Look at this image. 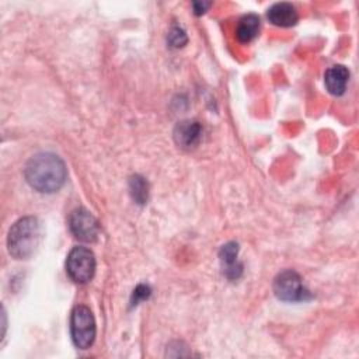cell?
<instances>
[{
	"mask_svg": "<svg viewBox=\"0 0 359 359\" xmlns=\"http://www.w3.org/2000/svg\"><path fill=\"white\" fill-rule=\"evenodd\" d=\"M24 175L27 182L38 192L52 194L65 184L67 170L59 156L53 153H38L28 160Z\"/></svg>",
	"mask_w": 359,
	"mask_h": 359,
	"instance_id": "cell-1",
	"label": "cell"
},
{
	"mask_svg": "<svg viewBox=\"0 0 359 359\" xmlns=\"http://www.w3.org/2000/svg\"><path fill=\"white\" fill-rule=\"evenodd\" d=\"M42 238L41 223L34 216L21 217L8 231L7 247L8 252L17 259L29 258L39 247Z\"/></svg>",
	"mask_w": 359,
	"mask_h": 359,
	"instance_id": "cell-2",
	"label": "cell"
},
{
	"mask_svg": "<svg viewBox=\"0 0 359 359\" xmlns=\"http://www.w3.org/2000/svg\"><path fill=\"white\" fill-rule=\"evenodd\" d=\"M95 320L91 310L83 304L76 306L70 316V335L79 349H87L95 338Z\"/></svg>",
	"mask_w": 359,
	"mask_h": 359,
	"instance_id": "cell-3",
	"label": "cell"
},
{
	"mask_svg": "<svg viewBox=\"0 0 359 359\" xmlns=\"http://www.w3.org/2000/svg\"><path fill=\"white\" fill-rule=\"evenodd\" d=\"M66 272L76 283H87L95 272V258L91 250L74 247L66 259Z\"/></svg>",
	"mask_w": 359,
	"mask_h": 359,
	"instance_id": "cell-4",
	"label": "cell"
},
{
	"mask_svg": "<svg viewBox=\"0 0 359 359\" xmlns=\"http://www.w3.org/2000/svg\"><path fill=\"white\" fill-rule=\"evenodd\" d=\"M273 293L283 302H300L310 297L309 290L303 286L300 275L292 269H286L276 275L273 280Z\"/></svg>",
	"mask_w": 359,
	"mask_h": 359,
	"instance_id": "cell-5",
	"label": "cell"
},
{
	"mask_svg": "<svg viewBox=\"0 0 359 359\" xmlns=\"http://www.w3.org/2000/svg\"><path fill=\"white\" fill-rule=\"evenodd\" d=\"M69 229L76 238L86 243L95 241L100 233L97 219L84 208H77L70 213Z\"/></svg>",
	"mask_w": 359,
	"mask_h": 359,
	"instance_id": "cell-6",
	"label": "cell"
},
{
	"mask_svg": "<svg viewBox=\"0 0 359 359\" xmlns=\"http://www.w3.org/2000/svg\"><path fill=\"white\" fill-rule=\"evenodd\" d=\"M202 136V126L196 121H181L174 128V140L178 146L184 149H191L196 146Z\"/></svg>",
	"mask_w": 359,
	"mask_h": 359,
	"instance_id": "cell-7",
	"label": "cell"
},
{
	"mask_svg": "<svg viewBox=\"0 0 359 359\" xmlns=\"http://www.w3.org/2000/svg\"><path fill=\"white\" fill-rule=\"evenodd\" d=\"M237 255H238V244L234 241H230L220 248L219 257L222 261L223 272L229 279H237L241 275L243 266L237 261Z\"/></svg>",
	"mask_w": 359,
	"mask_h": 359,
	"instance_id": "cell-8",
	"label": "cell"
},
{
	"mask_svg": "<svg viewBox=\"0 0 359 359\" xmlns=\"http://www.w3.org/2000/svg\"><path fill=\"white\" fill-rule=\"evenodd\" d=\"M268 20L278 27H292L297 22L299 14L290 3H275L268 10Z\"/></svg>",
	"mask_w": 359,
	"mask_h": 359,
	"instance_id": "cell-9",
	"label": "cell"
},
{
	"mask_svg": "<svg viewBox=\"0 0 359 359\" xmlns=\"http://www.w3.org/2000/svg\"><path fill=\"white\" fill-rule=\"evenodd\" d=\"M348 79H349V72L345 66L342 65H335L332 67H330L325 72L324 76V83L327 90L334 94V95H341L345 93L346 84H348Z\"/></svg>",
	"mask_w": 359,
	"mask_h": 359,
	"instance_id": "cell-10",
	"label": "cell"
},
{
	"mask_svg": "<svg viewBox=\"0 0 359 359\" xmlns=\"http://www.w3.org/2000/svg\"><path fill=\"white\" fill-rule=\"evenodd\" d=\"M259 31V18L255 14H247L244 15L237 25L236 35L240 42H250L252 41Z\"/></svg>",
	"mask_w": 359,
	"mask_h": 359,
	"instance_id": "cell-11",
	"label": "cell"
},
{
	"mask_svg": "<svg viewBox=\"0 0 359 359\" xmlns=\"http://www.w3.org/2000/svg\"><path fill=\"white\" fill-rule=\"evenodd\" d=\"M129 189L133 201L139 205L146 203L149 198V184L147 181L140 175H133L129 180Z\"/></svg>",
	"mask_w": 359,
	"mask_h": 359,
	"instance_id": "cell-12",
	"label": "cell"
},
{
	"mask_svg": "<svg viewBox=\"0 0 359 359\" xmlns=\"http://www.w3.org/2000/svg\"><path fill=\"white\" fill-rule=\"evenodd\" d=\"M170 46L172 48H181L187 43V35L185 32L180 28V27H174L170 34H168V38H167Z\"/></svg>",
	"mask_w": 359,
	"mask_h": 359,
	"instance_id": "cell-13",
	"label": "cell"
},
{
	"mask_svg": "<svg viewBox=\"0 0 359 359\" xmlns=\"http://www.w3.org/2000/svg\"><path fill=\"white\" fill-rule=\"evenodd\" d=\"M150 293H151V290L147 285L136 286V289L133 290V294H132V306H136L139 302L149 299Z\"/></svg>",
	"mask_w": 359,
	"mask_h": 359,
	"instance_id": "cell-14",
	"label": "cell"
},
{
	"mask_svg": "<svg viewBox=\"0 0 359 359\" xmlns=\"http://www.w3.org/2000/svg\"><path fill=\"white\" fill-rule=\"evenodd\" d=\"M192 7H194L195 14L201 15L210 7V3L209 1H195V3H192Z\"/></svg>",
	"mask_w": 359,
	"mask_h": 359,
	"instance_id": "cell-15",
	"label": "cell"
}]
</instances>
